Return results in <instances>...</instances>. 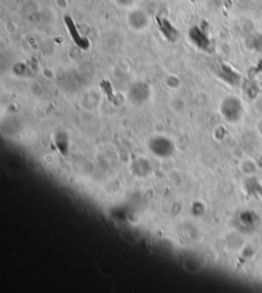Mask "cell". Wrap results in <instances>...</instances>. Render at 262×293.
<instances>
[{
  "mask_svg": "<svg viewBox=\"0 0 262 293\" xmlns=\"http://www.w3.org/2000/svg\"><path fill=\"white\" fill-rule=\"evenodd\" d=\"M156 22H157L158 28L160 30V33L167 41L174 43L178 40L180 31L168 19L163 18V17H157Z\"/></svg>",
  "mask_w": 262,
  "mask_h": 293,
  "instance_id": "5b68a950",
  "label": "cell"
},
{
  "mask_svg": "<svg viewBox=\"0 0 262 293\" xmlns=\"http://www.w3.org/2000/svg\"><path fill=\"white\" fill-rule=\"evenodd\" d=\"M190 41L194 45L196 49L201 51H207L210 49L211 40L208 34L199 26H192L188 32Z\"/></svg>",
  "mask_w": 262,
  "mask_h": 293,
  "instance_id": "7a4b0ae2",
  "label": "cell"
},
{
  "mask_svg": "<svg viewBox=\"0 0 262 293\" xmlns=\"http://www.w3.org/2000/svg\"><path fill=\"white\" fill-rule=\"evenodd\" d=\"M148 97H150V88L146 83L138 82L132 85V87H130L129 98H130V101L134 104L142 105L148 100Z\"/></svg>",
  "mask_w": 262,
  "mask_h": 293,
  "instance_id": "8992f818",
  "label": "cell"
},
{
  "mask_svg": "<svg viewBox=\"0 0 262 293\" xmlns=\"http://www.w3.org/2000/svg\"><path fill=\"white\" fill-rule=\"evenodd\" d=\"M115 2L117 3V5H119L120 7H123V8H130L132 7L136 3V0H115Z\"/></svg>",
  "mask_w": 262,
  "mask_h": 293,
  "instance_id": "ba28073f",
  "label": "cell"
},
{
  "mask_svg": "<svg viewBox=\"0 0 262 293\" xmlns=\"http://www.w3.org/2000/svg\"><path fill=\"white\" fill-rule=\"evenodd\" d=\"M253 45H254V49L256 50V52L262 54V34L258 35V36L254 39Z\"/></svg>",
  "mask_w": 262,
  "mask_h": 293,
  "instance_id": "52a82bcc",
  "label": "cell"
},
{
  "mask_svg": "<svg viewBox=\"0 0 262 293\" xmlns=\"http://www.w3.org/2000/svg\"><path fill=\"white\" fill-rule=\"evenodd\" d=\"M257 130H258L259 133L262 135V120L259 121V123H257Z\"/></svg>",
  "mask_w": 262,
  "mask_h": 293,
  "instance_id": "9c48e42d",
  "label": "cell"
},
{
  "mask_svg": "<svg viewBox=\"0 0 262 293\" xmlns=\"http://www.w3.org/2000/svg\"><path fill=\"white\" fill-rule=\"evenodd\" d=\"M64 21L66 27H67V29L69 30V34H70L72 40L74 41V43L77 45V47L81 50H84V51L88 50L90 47V42L85 36L81 35L79 29L77 28V26L75 24L74 20L71 17L67 16V17H64Z\"/></svg>",
  "mask_w": 262,
  "mask_h": 293,
  "instance_id": "3957f363",
  "label": "cell"
},
{
  "mask_svg": "<svg viewBox=\"0 0 262 293\" xmlns=\"http://www.w3.org/2000/svg\"><path fill=\"white\" fill-rule=\"evenodd\" d=\"M220 113L228 122L236 123L244 115L243 103L234 96L226 97L220 105Z\"/></svg>",
  "mask_w": 262,
  "mask_h": 293,
  "instance_id": "6da1fadb",
  "label": "cell"
},
{
  "mask_svg": "<svg viewBox=\"0 0 262 293\" xmlns=\"http://www.w3.org/2000/svg\"><path fill=\"white\" fill-rule=\"evenodd\" d=\"M129 27L134 31H142L144 30L148 24L150 19L148 14L142 10H134L131 11L127 18Z\"/></svg>",
  "mask_w": 262,
  "mask_h": 293,
  "instance_id": "277c9868",
  "label": "cell"
}]
</instances>
